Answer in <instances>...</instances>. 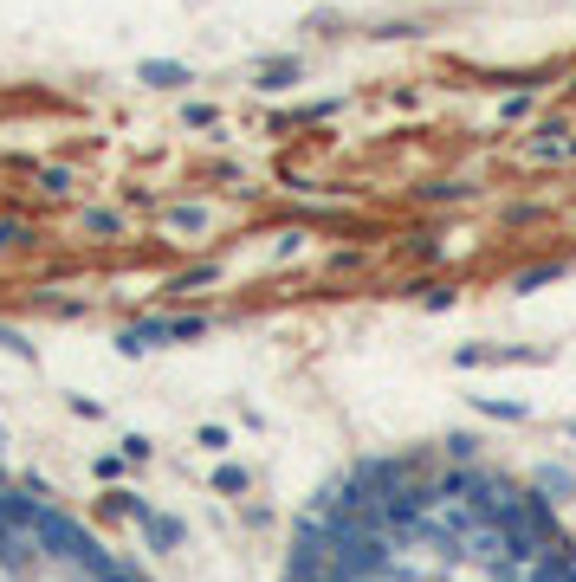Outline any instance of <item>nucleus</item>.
<instances>
[{
	"instance_id": "f257e3e1",
	"label": "nucleus",
	"mask_w": 576,
	"mask_h": 582,
	"mask_svg": "<svg viewBox=\"0 0 576 582\" xmlns=\"http://www.w3.org/2000/svg\"><path fill=\"white\" fill-rule=\"evenodd\" d=\"M136 524H143V537H149L156 550H182V537H188V524H182V518H169V511H156V505H149Z\"/></svg>"
},
{
	"instance_id": "f03ea898",
	"label": "nucleus",
	"mask_w": 576,
	"mask_h": 582,
	"mask_svg": "<svg viewBox=\"0 0 576 582\" xmlns=\"http://www.w3.org/2000/svg\"><path fill=\"white\" fill-rule=\"evenodd\" d=\"M538 492H544V498H570L576 479L564 473V466H538Z\"/></svg>"
},
{
	"instance_id": "7ed1b4c3",
	"label": "nucleus",
	"mask_w": 576,
	"mask_h": 582,
	"mask_svg": "<svg viewBox=\"0 0 576 582\" xmlns=\"http://www.w3.org/2000/svg\"><path fill=\"white\" fill-rule=\"evenodd\" d=\"M182 78L188 72H182V65H169V59H149L143 65V85H162V91H169V85H182Z\"/></svg>"
},
{
	"instance_id": "20e7f679",
	"label": "nucleus",
	"mask_w": 576,
	"mask_h": 582,
	"mask_svg": "<svg viewBox=\"0 0 576 582\" xmlns=\"http://www.w3.org/2000/svg\"><path fill=\"white\" fill-rule=\"evenodd\" d=\"M169 227H175V233H201V227H208V207H175Z\"/></svg>"
},
{
	"instance_id": "39448f33",
	"label": "nucleus",
	"mask_w": 576,
	"mask_h": 582,
	"mask_svg": "<svg viewBox=\"0 0 576 582\" xmlns=\"http://www.w3.org/2000/svg\"><path fill=\"white\" fill-rule=\"evenodd\" d=\"M479 414H499V421H525V401H479Z\"/></svg>"
},
{
	"instance_id": "423d86ee",
	"label": "nucleus",
	"mask_w": 576,
	"mask_h": 582,
	"mask_svg": "<svg viewBox=\"0 0 576 582\" xmlns=\"http://www.w3.org/2000/svg\"><path fill=\"white\" fill-rule=\"evenodd\" d=\"M0 350H13V356H20V363H26V356H33V343H26L20 330H7V324H0Z\"/></svg>"
},
{
	"instance_id": "0eeeda50",
	"label": "nucleus",
	"mask_w": 576,
	"mask_h": 582,
	"mask_svg": "<svg viewBox=\"0 0 576 582\" xmlns=\"http://www.w3.org/2000/svg\"><path fill=\"white\" fill-rule=\"evenodd\" d=\"M39 182H46V194H65L72 188V169H39Z\"/></svg>"
},
{
	"instance_id": "6e6552de",
	"label": "nucleus",
	"mask_w": 576,
	"mask_h": 582,
	"mask_svg": "<svg viewBox=\"0 0 576 582\" xmlns=\"http://www.w3.org/2000/svg\"><path fill=\"white\" fill-rule=\"evenodd\" d=\"M214 485H221V492H246V473H240V466H221Z\"/></svg>"
},
{
	"instance_id": "1a4fd4ad",
	"label": "nucleus",
	"mask_w": 576,
	"mask_h": 582,
	"mask_svg": "<svg viewBox=\"0 0 576 582\" xmlns=\"http://www.w3.org/2000/svg\"><path fill=\"white\" fill-rule=\"evenodd\" d=\"M123 460L143 466V460H149V440H143V434H130V440H123Z\"/></svg>"
},
{
	"instance_id": "9d476101",
	"label": "nucleus",
	"mask_w": 576,
	"mask_h": 582,
	"mask_svg": "<svg viewBox=\"0 0 576 582\" xmlns=\"http://www.w3.org/2000/svg\"><path fill=\"white\" fill-rule=\"evenodd\" d=\"M499 117H505V123H512V117H531V97H505Z\"/></svg>"
}]
</instances>
